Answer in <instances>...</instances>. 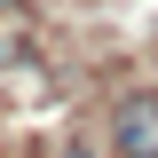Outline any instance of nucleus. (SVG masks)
Returning <instances> with one entry per match:
<instances>
[{"mask_svg": "<svg viewBox=\"0 0 158 158\" xmlns=\"http://www.w3.org/2000/svg\"><path fill=\"white\" fill-rule=\"evenodd\" d=\"M111 142L127 158H158V95H127L111 111Z\"/></svg>", "mask_w": 158, "mask_h": 158, "instance_id": "nucleus-1", "label": "nucleus"}, {"mask_svg": "<svg viewBox=\"0 0 158 158\" xmlns=\"http://www.w3.org/2000/svg\"><path fill=\"white\" fill-rule=\"evenodd\" d=\"M63 158H95V150H87V142H71V150H63Z\"/></svg>", "mask_w": 158, "mask_h": 158, "instance_id": "nucleus-2", "label": "nucleus"}, {"mask_svg": "<svg viewBox=\"0 0 158 158\" xmlns=\"http://www.w3.org/2000/svg\"><path fill=\"white\" fill-rule=\"evenodd\" d=\"M0 8H24V0H0Z\"/></svg>", "mask_w": 158, "mask_h": 158, "instance_id": "nucleus-3", "label": "nucleus"}]
</instances>
